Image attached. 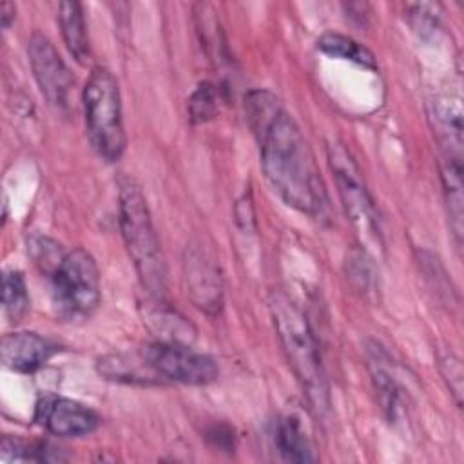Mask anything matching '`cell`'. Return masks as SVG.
<instances>
[{
  "label": "cell",
  "mask_w": 464,
  "mask_h": 464,
  "mask_svg": "<svg viewBox=\"0 0 464 464\" xmlns=\"http://www.w3.org/2000/svg\"><path fill=\"white\" fill-rule=\"evenodd\" d=\"M27 56L33 76L47 103L56 111L67 112L71 107L74 78L56 47L45 34L34 33L27 42Z\"/></svg>",
  "instance_id": "obj_8"
},
{
  "label": "cell",
  "mask_w": 464,
  "mask_h": 464,
  "mask_svg": "<svg viewBox=\"0 0 464 464\" xmlns=\"http://www.w3.org/2000/svg\"><path fill=\"white\" fill-rule=\"evenodd\" d=\"M236 221L243 230L254 228V208L252 199L246 198V194L236 203Z\"/></svg>",
  "instance_id": "obj_25"
},
{
  "label": "cell",
  "mask_w": 464,
  "mask_h": 464,
  "mask_svg": "<svg viewBox=\"0 0 464 464\" xmlns=\"http://www.w3.org/2000/svg\"><path fill=\"white\" fill-rule=\"evenodd\" d=\"M221 89L212 82H201L188 98V116L194 123H205L218 116Z\"/></svg>",
  "instance_id": "obj_20"
},
{
  "label": "cell",
  "mask_w": 464,
  "mask_h": 464,
  "mask_svg": "<svg viewBox=\"0 0 464 464\" xmlns=\"http://www.w3.org/2000/svg\"><path fill=\"white\" fill-rule=\"evenodd\" d=\"M85 129L92 149L109 163L118 161L127 145L121 120V100L118 82L105 67H94L85 82L83 92Z\"/></svg>",
  "instance_id": "obj_4"
},
{
  "label": "cell",
  "mask_w": 464,
  "mask_h": 464,
  "mask_svg": "<svg viewBox=\"0 0 464 464\" xmlns=\"http://www.w3.org/2000/svg\"><path fill=\"white\" fill-rule=\"evenodd\" d=\"M194 20H196V29H198L201 45L205 47L210 60H214L218 65L228 63L230 54H228L227 40L221 31L219 20L216 16V9L205 2L196 4L194 5Z\"/></svg>",
  "instance_id": "obj_15"
},
{
  "label": "cell",
  "mask_w": 464,
  "mask_h": 464,
  "mask_svg": "<svg viewBox=\"0 0 464 464\" xmlns=\"http://www.w3.org/2000/svg\"><path fill=\"white\" fill-rule=\"evenodd\" d=\"M408 20L413 25L415 31H422V34L426 31H433L439 27V16L435 13V5L433 4H413L408 5Z\"/></svg>",
  "instance_id": "obj_23"
},
{
  "label": "cell",
  "mask_w": 464,
  "mask_h": 464,
  "mask_svg": "<svg viewBox=\"0 0 464 464\" xmlns=\"http://www.w3.org/2000/svg\"><path fill=\"white\" fill-rule=\"evenodd\" d=\"M439 366L444 381L448 382L457 404H462V364L453 353H444L439 357Z\"/></svg>",
  "instance_id": "obj_22"
},
{
  "label": "cell",
  "mask_w": 464,
  "mask_h": 464,
  "mask_svg": "<svg viewBox=\"0 0 464 464\" xmlns=\"http://www.w3.org/2000/svg\"><path fill=\"white\" fill-rule=\"evenodd\" d=\"M245 111L270 187L288 207L308 216H321L328 207V194L295 120L276 94L263 89H254L245 96Z\"/></svg>",
  "instance_id": "obj_1"
},
{
  "label": "cell",
  "mask_w": 464,
  "mask_h": 464,
  "mask_svg": "<svg viewBox=\"0 0 464 464\" xmlns=\"http://www.w3.org/2000/svg\"><path fill=\"white\" fill-rule=\"evenodd\" d=\"M34 420L58 437H82L94 431L100 417L89 406L67 397H44L36 402Z\"/></svg>",
  "instance_id": "obj_9"
},
{
  "label": "cell",
  "mask_w": 464,
  "mask_h": 464,
  "mask_svg": "<svg viewBox=\"0 0 464 464\" xmlns=\"http://www.w3.org/2000/svg\"><path fill=\"white\" fill-rule=\"evenodd\" d=\"M58 22H60L63 44L71 53V56L82 65L87 63L91 56V49H89V38H87L82 4L74 0L62 2L58 5Z\"/></svg>",
  "instance_id": "obj_12"
},
{
  "label": "cell",
  "mask_w": 464,
  "mask_h": 464,
  "mask_svg": "<svg viewBox=\"0 0 464 464\" xmlns=\"http://www.w3.org/2000/svg\"><path fill=\"white\" fill-rule=\"evenodd\" d=\"M2 304L9 321L18 323L29 310L27 285L18 270H5L2 276Z\"/></svg>",
  "instance_id": "obj_19"
},
{
  "label": "cell",
  "mask_w": 464,
  "mask_h": 464,
  "mask_svg": "<svg viewBox=\"0 0 464 464\" xmlns=\"http://www.w3.org/2000/svg\"><path fill=\"white\" fill-rule=\"evenodd\" d=\"M118 223L141 286L161 301L167 290L165 259L145 196L130 176L118 179Z\"/></svg>",
  "instance_id": "obj_3"
},
{
  "label": "cell",
  "mask_w": 464,
  "mask_h": 464,
  "mask_svg": "<svg viewBox=\"0 0 464 464\" xmlns=\"http://www.w3.org/2000/svg\"><path fill=\"white\" fill-rule=\"evenodd\" d=\"M207 439L208 442L221 450V451H234L236 446V437H234V430L227 424H214L207 430Z\"/></svg>",
  "instance_id": "obj_24"
},
{
  "label": "cell",
  "mask_w": 464,
  "mask_h": 464,
  "mask_svg": "<svg viewBox=\"0 0 464 464\" xmlns=\"http://www.w3.org/2000/svg\"><path fill=\"white\" fill-rule=\"evenodd\" d=\"M270 312L283 352L310 408L317 415L326 413L330 406L328 382L321 362L319 344L306 315L285 292H274L270 295Z\"/></svg>",
  "instance_id": "obj_2"
},
{
  "label": "cell",
  "mask_w": 464,
  "mask_h": 464,
  "mask_svg": "<svg viewBox=\"0 0 464 464\" xmlns=\"http://www.w3.org/2000/svg\"><path fill=\"white\" fill-rule=\"evenodd\" d=\"M2 362L20 373L40 370L56 352V344L36 332H13L2 337Z\"/></svg>",
  "instance_id": "obj_11"
},
{
  "label": "cell",
  "mask_w": 464,
  "mask_h": 464,
  "mask_svg": "<svg viewBox=\"0 0 464 464\" xmlns=\"http://www.w3.org/2000/svg\"><path fill=\"white\" fill-rule=\"evenodd\" d=\"M185 277L192 301L208 314H216L223 304V285L216 259L201 248L192 245L185 256Z\"/></svg>",
  "instance_id": "obj_10"
},
{
  "label": "cell",
  "mask_w": 464,
  "mask_h": 464,
  "mask_svg": "<svg viewBox=\"0 0 464 464\" xmlns=\"http://www.w3.org/2000/svg\"><path fill=\"white\" fill-rule=\"evenodd\" d=\"M14 16H16V7H14V4H11V2H2V5H0V20H2V27H4V29H9V27H11Z\"/></svg>",
  "instance_id": "obj_26"
},
{
  "label": "cell",
  "mask_w": 464,
  "mask_h": 464,
  "mask_svg": "<svg viewBox=\"0 0 464 464\" xmlns=\"http://www.w3.org/2000/svg\"><path fill=\"white\" fill-rule=\"evenodd\" d=\"M346 272L348 277L353 281V285L362 290V292H370L373 281H375V272L372 266V259L368 257V252L364 248L353 250L348 259H346Z\"/></svg>",
  "instance_id": "obj_21"
},
{
  "label": "cell",
  "mask_w": 464,
  "mask_h": 464,
  "mask_svg": "<svg viewBox=\"0 0 464 464\" xmlns=\"http://www.w3.org/2000/svg\"><path fill=\"white\" fill-rule=\"evenodd\" d=\"M53 303L65 319L89 317L100 304V274L94 257L74 248L62 256L51 276Z\"/></svg>",
  "instance_id": "obj_6"
},
{
  "label": "cell",
  "mask_w": 464,
  "mask_h": 464,
  "mask_svg": "<svg viewBox=\"0 0 464 464\" xmlns=\"http://www.w3.org/2000/svg\"><path fill=\"white\" fill-rule=\"evenodd\" d=\"M62 462L67 455L49 442H27L18 437L4 435L0 444V462Z\"/></svg>",
  "instance_id": "obj_16"
},
{
  "label": "cell",
  "mask_w": 464,
  "mask_h": 464,
  "mask_svg": "<svg viewBox=\"0 0 464 464\" xmlns=\"http://www.w3.org/2000/svg\"><path fill=\"white\" fill-rule=\"evenodd\" d=\"M328 161L337 183V192L341 196L344 212L361 239V248L379 254L384 243L377 208L353 156L344 147V143L334 140L328 143Z\"/></svg>",
  "instance_id": "obj_5"
},
{
  "label": "cell",
  "mask_w": 464,
  "mask_h": 464,
  "mask_svg": "<svg viewBox=\"0 0 464 464\" xmlns=\"http://www.w3.org/2000/svg\"><path fill=\"white\" fill-rule=\"evenodd\" d=\"M98 372L109 381L129 382V384H158L161 377L149 366L145 357L140 361L129 359L125 355H105L98 359Z\"/></svg>",
  "instance_id": "obj_13"
},
{
  "label": "cell",
  "mask_w": 464,
  "mask_h": 464,
  "mask_svg": "<svg viewBox=\"0 0 464 464\" xmlns=\"http://www.w3.org/2000/svg\"><path fill=\"white\" fill-rule=\"evenodd\" d=\"M274 444L281 457L290 462H310L315 459L308 437L294 415H285L276 422Z\"/></svg>",
  "instance_id": "obj_14"
},
{
  "label": "cell",
  "mask_w": 464,
  "mask_h": 464,
  "mask_svg": "<svg viewBox=\"0 0 464 464\" xmlns=\"http://www.w3.org/2000/svg\"><path fill=\"white\" fill-rule=\"evenodd\" d=\"M141 355L161 379L203 386L219 375V368L212 357L194 352L183 343L158 341L145 346Z\"/></svg>",
  "instance_id": "obj_7"
},
{
  "label": "cell",
  "mask_w": 464,
  "mask_h": 464,
  "mask_svg": "<svg viewBox=\"0 0 464 464\" xmlns=\"http://www.w3.org/2000/svg\"><path fill=\"white\" fill-rule=\"evenodd\" d=\"M370 375L382 413L390 420H395L401 411V390L390 370L382 364V357H379L377 352L370 359Z\"/></svg>",
  "instance_id": "obj_18"
},
{
  "label": "cell",
  "mask_w": 464,
  "mask_h": 464,
  "mask_svg": "<svg viewBox=\"0 0 464 464\" xmlns=\"http://www.w3.org/2000/svg\"><path fill=\"white\" fill-rule=\"evenodd\" d=\"M317 49L332 58L348 60L352 63H357L366 69H375L377 62L370 49H366L362 44L355 42L353 38L339 33H324L317 40Z\"/></svg>",
  "instance_id": "obj_17"
}]
</instances>
